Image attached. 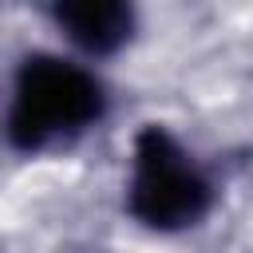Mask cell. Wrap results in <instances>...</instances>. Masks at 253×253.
Wrapping results in <instances>:
<instances>
[{
  "mask_svg": "<svg viewBox=\"0 0 253 253\" xmlns=\"http://www.w3.org/2000/svg\"><path fill=\"white\" fill-rule=\"evenodd\" d=\"M213 202V186L206 170L182 150V142L162 126H142L134 134L126 210L146 229H186L206 217Z\"/></svg>",
  "mask_w": 253,
  "mask_h": 253,
  "instance_id": "2",
  "label": "cell"
},
{
  "mask_svg": "<svg viewBox=\"0 0 253 253\" xmlns=\"http://www.w3.org/2000/svg\"><path fill=\"white\" fill-rule=\"evenodd\" d=\"M107 111L103 83L59 55L36 51L20 63L12 107H8V138L20 150H40L55 138L79 134L99 123Z\"/></svg>",
  "mask_w": 253,
  "mask_h": 253,
  "instance_id": "1",
  "label": "cell"
},
{
  "mask_svg": "<svg viewBox=\"0 0 253 253\" xmlns=\"http://www.w3.org/2000/svg\"><path fill=\"white\" fill-rule=\"evenodd\" d=\"M51 20L63 28V36L83 47L87 55H111L119 51L134 32V12L119 0H83V4H55Z\"/></svg>",
  "mask_w": 253,
  "mask_h": 253,
  "instance_id": "3",
  "label": "cell"
}]
</instances>
